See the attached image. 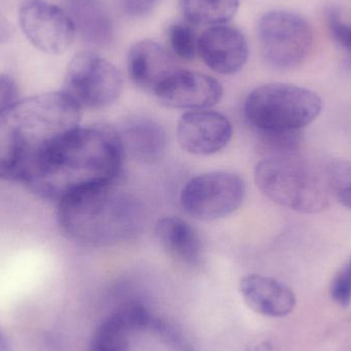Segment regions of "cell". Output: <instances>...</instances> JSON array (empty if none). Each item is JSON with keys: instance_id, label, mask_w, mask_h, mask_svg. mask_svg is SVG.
<instances>
[{"instance_id": "5bb4252c", "label": "cell", "mask_w": 351, "mask_h": 351, "mask_svg": "<svg viewBox=\"0 0 351 351\" xmlns=\"http://www.w3.org/2000/svg\"><path fill=\"white\" fill-rule=\"evenodd\" d=\"M130 80L140 90L154 93L178 68L170 53L156 41L143 39L134 43L127 58Z\"/></svg>"}, {"instance_id": "e0dca14e", "label": "cell", "mask_w": 351, "mask_h": 351, "mask_svg": "<svg viewBox=\"0 0 351 351\" xmlns=\"http://www.w3.org/2000/svg\"><path fill=\"white\" fill-rule=\"evenodd\" d=\"M160 247L171 258L189 267H197L204 259V245L197 231L179 217H165L156 226Z\"/></svg>"}, {"instance_id": "7402d4cb", "label": "cell", "mask_w": 351, "mask_h": 351, "mask_svg": "<svg viewBox=\"0 0 351 351\" xmlns=\"http://www.w3.org/2000/svg\"><path fill=\"white\" fill-rule=\"evenodd\" d=\"M168 39L171 49L182 60L192 61L198 55V37L189 23L171 25L168 29Z\"/></svg>"}, {"instance_id": "2e32d148", "label": "cell", "mask_w": 351, "mask_h": 351, "mask_svg": "<svg viewBox=\"0 0 351 351\" xmlns=\"http://www.w3.org/2000/svg\"><path fill=\"white\" fill-rule=\"evenodd\" d=\"M117 129L123 154L142 162H154L164 156L168 137L164 128L154 119L135 117Z\"/></svg>"}, {"instance_id": "f1b7e54d", "label": "cell", "mask_w": 351, "mask_h": 351, "mask_svg": "<svg viewBox=\"0 0 351 351\" xmlns=\"http://www.w3.org/2000/svg\"><path fill=\"white\" fill-rule=\"evenodd\" d=\"M0 351H14L10 339L1 331H0Z\"/></svg>"}, {"instance_id": "ac0fdd59", "label": "cell", "mask_w": 351, "mask_h": 351, "mask_svg": "<svg viewBox=\"0 0 351 351\" xmlns=\"http://www.w3.org/2000/svg\"><path fill=\"white\" fill-rule=\"evenodd\" d=\"M68 12L76 34L86 45L97 49L111 45L114 39V21L103 0H72Z\"/></svg>"}, {"instance_id": "83f0119b", "label": "cell", "mask_w": 351, "mask_h": 351, "mask_svg": "<svg viewBox=\"0 0 351 351\" xmlns=\"http://www.w3.org/2000/svg\"><path fill=\"white\" fill-rule=\"evenodd\" d=\"M245 351H280L268 340H255L247 346Z\"/></svg>"}, {"instance_id": "cb8c5ba5", "label": "cell", "mask_w": 351, "mask_h": 351, "mask_svg": "<svg viewBox=\"0 0 351 351\" xmlns=\"http://www.w3.org/2000/svg\"><path fill=\"white\" fill-rule=\"evenodd\" d=\"M327 22L334 38L351 53V25L341 20L339 12L330 8L327 12Z\"/></svg>"}, {"instance_id": "ba28073f", "label": "cell", "mask_w": 351, "mask_h": 351, "mask_svg": "<svg viewBox=\"0 0 351 351\" xmlns=\"http://www.w3.org/2000/svg\"><path fill=\"white\" fill-rule=\"evenodd\" d=\"M245 183L241 176L215 171L196 176L181 192L182 208L192 218L216 221L237 212L245 197Z\"/></svg>"}, {"instance_id": "6da1fadb", "label": "cell", "mask_w": 351, "mask_h": 351, "mask_svg": "<svg viewBox=\"0 0 351 351\" xmlns=\"http://www.w3.org/2000/svg\"><path fill=\"white\" fill-rule=\"evenodd\" d=\"M82 111L59 90L19 99L0 113V179L27 185L53 146L80 127Z\"/></svg>"}, {"instance_id": "9c48e42d", "label": "cell", "mask_w": 351, "mask_h": 351, "mask_svg": "<svg viewBox=\"0 0 351 351\" xmlns=\"http://www.w3.org/2000/svg\"><path fill=\"white\" fill-rule=\"evenodd\" d=\"M19 23L31 45L49 55L63 53L75 38V27L69 12L45 0L23 2Z\"/></svg>"}, {"instance_id": "277c9868", "label": "cell", "mask_w": 351, "mask_h": 351, "mask_svg": "<svg viewBox=\"0 0 351 351\" xmlns=\"http://www.w3.org/2000/svg\"><path fill=\"white\" fill-rule=\"evenodd\" d=\"M254 178L264 196L285 208L302 214H317L329 208L331 194L326 178L298 154L263 158L256 166Z\"/></svg>"}, {"instance_id": "7c38bea8", "label": "cell", "mask_w": 351, "mask_h": 351, "mask_svg": "<svg viewBox=\"0 0 351 351\" xmlns=\"http://www.w3.org/2000/svg\"><path fill=\"white\" fill-rule=\"evenodd\" d=\"M249 55L247 37L237 27L227 24L208 27L198 37V56L216 73H237L245 67Z\"/></svg>"}, {"instance_id": "30bf717a", "label": "cell", "mask_w": 351, "mask_h": 351, "mask_svg": "<svg viewBox=\"0 0 351 351\" xmlns=\"http://www.w3.org/2000/svg\"><path fill=\"white\" fill-rule=\"evenodd\" d=\"M154 95L170 108L200 110L216 106L224 96V88L213 76L178 68L160 84Z\"/></svg>"}, {"instance_id": "d4e9b609", "label": "cell", "mask_w": 351, "mask_h": 351, "mask_svg": "<svg viewBox=\"0 0 351 351\" xmlns=\"http://www.w3.org/2000/svg\"><path fill=\"white\" fill-rule=\"evenodd\" d=\"M160 0H121L123 12L131 18H143L158 5Z\"/></svg>"}, {"instance_id": "8fae6325", "label": "cell", "mask_w": 351, "mask_h": 351, "mask_svg": "<svg viewBox=\"0 0 351 351\" xmlns=\"http://www.w3.org/2000/svg\"><path fill=\"white\" fill-rule=\"evenodd\" d=\"M230 121L212 109L187 111L178 123L177 139L182 149L197 156L218 154L232 139Z\"/></svg>"}, {"instance_id": "ffe728a7", "label": "cell", "mask_w": 351, "mask_h": 351, "mask_svg": "<svg viewBox=\"0 0 351 351\" xmlns=\"http://www.w3.org/2000/svg\"><path fill=\"white\" fill-rule=\"evenodd\" d=\"M258 135L260 149L265 158L296 156L302 143V130L297 131L260 132Z\"/></svg>"}, {"instance_id": "4316f807", "label": "cell", "mask_w": 351, "mask_h": 351, "mask_svg": "<svg viewBox=\"0 0 351 351\" xmlns=\"http://www.w3.org/2000/svg\"><path fill=\"white\" fill-rule=\"evenodd\" d=\"M12 33H14L12 25L3 14H0V45L8 43L12 38Z\"/></svg>"}, {"instance_id": "4fadbf2b", "label": "cell", "mask_w": 351, "mask_h": 351, "mask_svg": "<svg viewBox=\"0 0 351 351\" xmlns=\"http://www.w3.org/2000/svg\"><path fill=\"white\" fill-rule=\"evenodd\" d=\"M239 290L247 306L263 317H287L296 306L294 292L284 282L269 276H243L239 280Z\"/></svg>"}, {"instance_id": "3957f363", "label": "cell", "mask_w": 351, "mask_h": 351, "mask_svg": "<svg viewBox=\"0 0 351 351\" xmlns=\"http://www.w3.org/2000/svg\"><path fill=\"white\" fill-rule=\"evenodd\" d=\"M57 220L69 239L88 245H114L139 232L143 208L137 199L114 186L72 192L58 202Z\"/></svg>"}, {"instance_id": "484cf974", "label": "cell", "mask_w": 351, "mask_h": 351, "mask_svg": "<svg viewBox=\"0 0 351 351\" xmlns=\"http://www.w3.org/2000/svg\"><path fill=\"white\" fill-rule=\"evenodd\" d=\"M19 90L16 82L5 74H0V113L19 100Z\"/></svg>"}, {"instance_id": "5b68a950", "label": "cell", "mask_w": 351, "mask_h": 351, "mask_svg": "<svg viewBox=\"0 0 351 351\" xmlns=\"http://www.w3.org/2000/svg\"><path fill=\"white\" fill-rule=\"evenodd\" d=\"M322 109L323 102L315 93L282 82L258 86L245 103V117L256 133L303 130Z\"/></svg>"}, {"instance_id": "44dd1931", "label": "cell", "mask_w": 351, "mask_h": 351, "mask_svg": "<svg viewBox=\"0 0 351 351\" xmlns=\"http://www.w3.org/2000/svg\"><path fill=\"white\" fill-rule=\"evenodd\" d=\"M330 194L351 210V160L332 162L326 176Z\"/></svg>"}, {"instance_id": "d6986e66", "label": "cell", "mask_w": 351, "mask_h": 351, "mask_svg": "<svg viewBox=\"0 0 351 351\" xmlns=\"http://www.w3.org/2000/svg\"><path fill=\"white\" fill-rule=\"evenodd\" d=\"M182 14L192 26H218L230 22L239 0H180Z\"/></svg>"}, {"instance_id": "7a4b0ae2", "label": "cell", "mask_w": 351, "mask_h": 351, "mask_svg": "<svg viewBox=\"0 0 351 351\" xmlns=\"http://www.w3.org/2000/svg\"><path fill=\"white\" fill-rule=\"evenodd\" d=\"M123 158L115 128L80 125L53 146L27 186L43 197L59 202L78 190L114 185Z\"/></svg>"}, {"instance_id": "9a60e30c", "label": "cell", "mask_w": 351, "mask_h": 351, "mask_svg": "<svg viewBox=\"0 0 351 351\" xmlns=\"http://www.w3.org/2000/svg\"><path fill=\"white\" fill-rule=\"evenodd\" d=\"M149 321V313L143 305H123L95 330L88 351H129L132 332L143 329Z\"/></svg>"}, {"instance_id": "8992f818", "label": "cell", "mask_w": 351, "mask_h": 351, "mask_svg": "<svg viewBox=\"0 0 351 351\" xmlns=\"http://www.w3.org/2000/svg\"><path fill=\"white\" fill-rule=\"evenodd\" d=\"M119 70L94 51L76 53L68 64L62 92L80 109H102L117 102L123 93Z\"/></svg>"}, {"instance_id": "603a6c76", "label": "cell", "mask_w": 351, "mask_h": 351, "mask_svg": "<svg viewBox=\"0 0 351 351\" xmlns=\"http://www.w3.org/2000/svg\"><path fill=\"white\" fill-rule=\"evenodd\" d=\"M330 293L340 306L348 307L351 304V256L332 280Z\"/></svg>"}, {"instance_id": "52a82bcc", "label": "cell", "mask_w": 351, "mask_h": 351, "mask_svg": "<svg viewBox=\"0 0 351 351\" xmlns=\"http://www.w3.org/2000/svg\"><path fill=\"white\" fill-rule=\"evenodd\" d=\"M257 33L263 59L280 71L300 66L313 47V30L308 22L289 10L264 14L258 23Z\"/></svg>"}]
</instances>
